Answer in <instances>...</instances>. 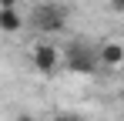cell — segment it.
<instances>
[{
  "instance_id": "6da1fadb",
  "label": "cell",
  "mask_w": 124,
  "mask_h": 121,
  "mask_svg": "<svg viewBox=\"0 0 124 121\" xmlns=\"http://www.w3.org/2000/svg\"><path fill=\"white\" fill-rule=\"evenodd\" d=\"M30 24L40 34H61L67 27V7L64 3H37L30 14Z\"/></svg>"
},
{
  "instance_id": "7a4b0ae2",
  "label": "cell",
  "mask_w": 124,
  "mask_h": 121,
  "mask_svg": "<svg viewBox=\"0 0 124 121\" xmlns=\"http://www.w3.org/2000/svg\"><path fill=\"white\" fill-rule=\"evenodd\" d=\"M64 67H67L70 74H94V71L101 67V57H97L91 47H84V44H70V47L64 51Z\"/></svg>"
},
{
  "instance_id": "3957f363",
  "label": "cell",
  "mask_w": 124,
  "mask_h": 121,
  "mask_svg": "<svg viewBox=\"0 0 124 121\" xmlns=\"http://www.w3.org/2000/svg\"><path fill=\"white\" fill-rule=\"evenodd\" d=\"M30 64H34L40 74H57V67L64 64V51H57L54 44L40 40V44L30 47Z\"/></svg>"
},
{
  "instance_id": "277c9868",
  "label": "cell",
  "mask_w": 124,
  "mask_h": 121,
  "mask_svg": "<svg viewBox=\"0 0 124 121\" xmlns=\"http://www.w3.org/2000/svg\"><path fill=\"white\" fill-rule=\"evenodd\" d=\"M97 57H101V67H121V64H124V44L104 40L101 51H97Z\"/></svg>"
},
{
  "instance_id": "5b68a950",
  "label": "cell",
  "mask_w": 124,
  "mask_h": 121,
  "mask_svg": "<svg viewBox=\"0 0 124 121\" xmlns=\"http://www.w3.org/2000/svg\"><path fill=\"white\" fill-rule=\"evenodd\" d=\"M0 27H3V34H17L23 27V20L17 10H0Z\"/></svg>"
},
{
  "instance_id": "8992f818",
  "label": "cell",
  "mask_w": 124,
  "mask_h": 121,
  "mask_svg": "<svg viewBox=\"0 0 124 121\" xmlns=\"http://www.w3.org/2000/svg\"><path fill=\"white\" fill-rule=\"evenodd\" d=\"M107 7H111L114 14H124V0H107Z\"/></svg>"
},
{
  "instance_id": "52a82bcc",
  "label": "cell",
  "mask_w": 124,
  "mask_h": 121,
  "mask_svg": "<svg viewBox=\"0 0 124 121\" xmlns=\"http://www.w3.org/2000/svg\"><path fill=\"white\" fill-rule=\"evenodd\" d=\"M20 0H0V10H17Z\"/></svg>"
},
{
  "instance_id": "ba28073f",
  "label": "cell",
  "mask_w": 124,
  "mask_h": 121,
  "mask_svg": "<svg viewBox=\"0 0 124 121\" xmlns=\"http://www.w3.org/2000/svg\"><path fill=\"white\" fill-rule=\"evenodd\" d=\"M54 121H81V118H74V114H57Z\"/></svg>"
}]
</instances>
